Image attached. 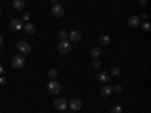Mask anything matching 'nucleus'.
<instances>
[{"instance_id": "f257e3e1", "label": "nucleus", "mask_w": 151, "mask_h": 113, "mask_svg": "<svg viewBox=\"0 0 151 113\" xmlns=\"http://www.w3.org/2000/svg\"><path fill=\"white\" fill-rule=\"evenodd\" d=\"M24 65H26V59H24L21 54H17L12 57V67L17 68V69H21Z\"/></svg>"}, {"instance_id": "f03ea898", "label": "nucleus", "mask_w": 151, "mask_h": 113, "mask_svg": "<svg viewBox=\"0 0 151 113\" xmlns=\"http://www.w3.org/2000/svg\"><path fill=\"white\" fill-rule=\"evenodd\" d=\"M70 50H71V45H70V41L68 39H64V41H60L58 44V51L60 54H67L70 53Z\"/></svg>"}, {"instance_id": "7ed1b4c3", "label": "nucleus", "mask_w": 151, "mask_h": 113, "mask_svg": "<svg viewBox=\"0 0 151 113\" xmlns=\"http://www.w3.org/2000/svg\"><path fill=\"white\" fill-rule=\"evenodd\" d=\"M17 48H18V51H20L21 54H29V53L32 51V47H30L29 42H26V41H20V42L17 44Z\"/></svg>"}, {"instance_id": "20e7f679", "label": "nucleus", "mask_w": 151, "mask_h": 113, "mask_svg": "<svg viewBox=\"0 0 151 113\" xmlns=\"http://www.w3.org/2000/svg\"><path fill=\"white\" fill-rule=\"evenodd\" d=\"M47 89H48V92L50 94H59V91H60V86H59V83L56 82V80H50L48 82V84H47Z\"/></svg>"}, {"instance_id": "39448f33", "label": "nucleus", "mask_w": 151, "mask_h": 113, "mask_svg": "<svg viewBox=\"0 0 151 113\" xmlns=\"http://www.w3.org/2000/svg\"><path fill=\"white\" fill-rule=\"evenodd\" d=\"M55 107L58 109V110H67V107H68V103H67V99H64V98H56L55 99Z\"/></svg>"}, {"instance_id": "423d86ee", "label": "nucleus", "mask_w": 151, "mask_h": 113, "mask_svg": "<svg viewBox=\"0 0 151 113\" xmlns=\"http://www.w3.org/2000/svg\"><path fill=\"white\" fill-rule=\"evenodd\" d=\"M82 99L80 98H74V99H71L70 101V109L73 110V112H79L80 109H82Z\"/></svg>"}, {"instance_id": "0eeeda50", "label": "nucleus", "mask_w": 151, "mask_h": 113, "mask_svg": "<svg viewBox=\"0 0 151 113\" xmlns=\"http://www.w3.org/2000/svg\"><path fill=\"white\" fill-rule=\"evenodd\" d=\"M68 39H70L71 42L80 41V39H82V32H80V30H73V32H70V33H68Z\"/></svg>"}, {"instance_id": "6e6552de", "label": "nucleus", "mask_w": 151, "mask_h": 113, "mask_svg": "<svg viewBox=\"0 0 151 113\" xmlns=\"http://www.w3.org/2000/svg\"><path fill=\"white\" fill-rule=\"evenodd\" d=\"M21 27H23V23H21L20 18H14L11 21V30L18 32V30H21Z\"/></svg>"}, {"instance_id": "1a4fd4ad", "label": "nucleus", "mask_w": 151, "mask_h": 113, "mask_svg": "<svg viewBox=\"0 0 151 113\" xmlns=\"http://www.w3.org/2000/svg\"><path fill=\"white\" fill-rule=\"evenodd\" d=\"M52 14L55 15V17H62L64 15V6H60V5H53V8H52Z\"/></svg>"}, {"instance_id": "9d476101", "label": "nucleus", "mask_w": 151, "mask_h": 113, "mask_svg": "<svg viewBox=\"0 0 151 113\" xmlns=\"http://www.w3.org/2000/svg\"><path fill=\"white\" fill-rule=\"evenodd\" d=\"M139 24H141V18L137 15H132L129 18V26L130 27H139Z\"/></svg>"}, {"instance_id": "9b49d317", "label": "nucleus", "mask_w": 151, "mask_h": 113, "mask_svg": "<svg viewBox=\"0 0 151 113\" xmlns=\"http://www.w3.org/2000/svg\"><path fill=\"white\" fill-rule=\"evenodd\" d=\"M23 29H24V32H26L27 35H33L35 33V26H33V24L32 23H26V24H23Z\"/></svg>"}, {"instance_id": "f8f14e48", "label": "nucleus", "mask_w": 151, "mask_h": 113, "mask_svg": "<svg viewBox=\"0 0 151 113\" xmlns=\"http://www.w3.org/2000/svg\"><path fill=\"white\" fill-rule=\"evenodd\" d=\"M109 77H110V74L106 72V71H103V72H100V74H98V82L106 83V82H109Z\"/></svg>"}, {"instance_id": "ddd939ff", "label": "nucleus", "mask_w": 151, "mask_h": 113, "mask_svg": "<svg viewBox=\"0 0 151 113\" xmlns=\"http://www.w3.org/2000/svg\"><path fill=\"white\" fill-rule=\"evenodd\" d=\"M112 95V87L110 86H103L101 87V97H104V98H107V97H110Z\"/></svg>"}, {"instance_id": "4468645a", "label": "nucleus", "mask_w": 151, "mask_h": 113, "mask_svg": "<svg viewBox=\"0 0 151 113\" xmlns=\"http://www.w3.org/2000/svg\"><path fill=\"white\" fill-rule=\"evenodd\" d=\"M139 26H141L142 32H145V33H150V32H151V24H150L148 21H142Z\"/></svg>"}, {"instance_id": "2eb2a0df", "label": "nucleus", "mask_w": 151, "mask_h": 113, "mask_svg": "<svg viewBox=\"0 0 151 113\" xmlns=\"http://www.w3.org/2000/svg\"><path fill=\"white\" fill-rule=\"evenodd\" d=\"M14 9H17V11H23L24 9V0H14Z\"/></svg>"}, {"instance_id": "dca6fc26", "label": "nucleus", "mask_w": 151, "mask_h": 113, "mask_svg": "<svg viewBox=\"0 0 151 113\" xmlns=\"http://www.w3.org/2000/svg\"><path fill=\"white\" fill-rule=\"evenodd\" d=\"M109 44H110V36L103 35L101 38H100V45H104V47H107Z\"/></svg>"}, {"instance_id": "f3484780", "label": "nucleus", "mask_w": 151, "mask_h": 113, "mask_svg": "<svg viewBox=\"0 0 151 113\" xmlns=\"http://www.w3.org/2000/svg\"><path fill=\"white\" fill-rule=\"evenodd\" d=\"M100 54H101V50H100L98 47H94V48L91 50V56H92L94 59H98Z\"/></svg>"}, {"instance_id": "a211bd4d", "label": "nucleus", "mask_w": 151, "mask_h": 113, "mask_svg": "<svg viewBox=\"0 0 151 113\" xmlns=\"http://www.w3.org/2000/svg\"><path fill=\"white\" fill-rule=\"evenodd\" d=\"M68 30H65V29H62V30H59V38H60V41H64V39H68Z\"/></svg>"}, {"instance_id": "6ab92c4d", "label": "nucleus", "mask_w": 151, "mask_h": 113, "mask_svg": "<svg viewBox=\"0 0 151 113\" xmlns=\"http://www.w3.org/2000/svg\"><path fill=\"white\" fill-rule=\"evenodd\" d=\"M48 77H50V80H56V77H58V69L56 68H52L48 71Z\"/></svg>"}, {"instance_id": "aec40b11", "label": "nucleus", "mask_w": 151, "mask_h": 113, "mask_svg": "<svg viewBox=\"0 0 151 113\" xmlns=\"http://www.w3.org/2000/svg\"><path fill=\"white\" fill-rule=\"evenodd\" d=\"M110 113H122L121 106H112L110 107Z\"/></svg>"}, {"instance_id": "412c9836", "label": "nucleus", "mask_w": 151, "mask_h": 113, "mask_svg": "<svg viewBox=\"0 0 151 113\" xmlns=\"http://www.w3.org/2000/svg\"><path fill=\"white\" fill-rule=\"evenodd\" d=\"M29 18H30V14H29V12H23V14H21V21H29Z\"/></svg>"}, {"instance_id": "4be33fe9", "label": "nucleus", "mask_w": 151, "mask_h": 113, "mask_svg": "<svg viewBox=\"0 0 151 113\" xmlns=\"http://www.w3.org/2000/svg\"><path fill=\"white\" fill-rule=\"evenodd\" d=\"M110 75H118L119 74V68L118 67H113V68H110V72H109Z\"/></svg>"}, {"instance_id": "5701e85b", "label": "nucleus", "mask_w": 151, "mask_h": 113, "mask_svg": "<svg viewBox=\"0 0 151 113\" xmlns=\"http://www.w3.org/2000/svg\"><path fill=\"white\" fill-rule=\"evenodd\" d=\"M112 92H116V94H119V92H122V87H121L119 84H116V86H113V87H112Z\"/></svg>"}, {"instance_id": "b1692460", "label": "nucleus", "mask_w": 151, "mask_h": 113, "mask_svg": "<svg viewBox=\"0 0 151 113\" xmlns=\"http://www.w3.org/2000/svg\"><path fill=\"white\" fill-rule=\"evenodd\" d=\"M100 65H101V62H100L98 59H94V60H92V67H94V68H100Z\"/></svg>"}, {"instance_id": "393cba45", "label": "nucleus", "mask_w": 151, "mask_h": 113, "mask_svg": "<svg viewBox=\"0 0 151 113\" xmlns=\"http://www.w3.org/2000/svg\"><path fill=\"white\" fill-rule=\"evenodd\" d=\"M139 2V5H142V6H145L147 3H148V0H137Z\"/></svg>"}, {"instance_id": "a878e982", "label": "nucleus", "mask_w": 151, "mask_h": 113, "mask_svg": "<svg viewBox=\"0 0 151 113\" xmlns=\"http://www.w3.org/2000/svg\"><path fill=\"white\" fill-rule=\"evenodd\" d=\"M139 18H141V21H142V20H144V21H147V18H148V15H147V14H142V15H141Z\"/></svg>"}, {"instance_id": "bb28decb", "label": "nucleus", "mask_w": 151, "mask_h": 113, "mask_svg": "<svg viewBox=\"0 0 151 113\" xmlns=\"http://www.w3.org/2000/svg\"><path fill=\"white\" fill-rule=\"evenodd\" d=\"M0 84H6V79L5 77H0Z\"/></svg>"}, {"instance_id": "cd10ccee", "label": "nucleus", "mask_w": 151, "mask_h": 113, "mask_svg": "<svg viewBox=\"0 0 151 113\" xmlns=\"http://www.w3.org/2000/svg\"><path fill=\"white\" fill-rule=\"evenodd\" d=\"M2 74H3V67L0 65V75H2Z\"/></svg>"}, {"instance_id": "c85d7f7f", "label": "nucleus", "mask_w": 151, "mask_h": 113, "mask_svg": "<svg viewBox=\"0 0 151 113\" xmlns=\"http://www.w3.org/2000/svg\"><path fill=\"white\" fill-rule=\"evenodd\" d=\"M3 44V38H2V35H0V45Z\"/></svg>"}, {"instance_id": "c756f323", "label": "nucleus", "mask_w": 151, "mask_h": 113, "mask_svg": "<svg viewBox=\"0 0 151 113\" xmlns=\"http://www.w3.org/2000/svg\"><path fill=\"white\" fill-rule=\"evenodd\" d=\"M50 2H52L53 5H56V3H58V0H50Z\"/></svg>"}, {"instance_id": "7c9ffc66", "label": "nucleus", "mask_w": 151, "mask_h": 113, "mask_svg": "<svg viewBox=\"0 0 151 113\" xmlns=\"http://www.w3.org/2000/svg\"><path fill=\"white\" fill-rule=\"evenodd\" d=\"M67 113H76V112H73V110H71V112H67Z\"/></svg>"}, {"instance_id": "2f4dec72", "label": "nucleus", "mask_w": 151, "mask_h": 113, "mask_svg": "<svg viewBox=\"0 0 151 113\" xmlns=\"http://www.w3.org/2000/svg\"><path fill=\"white\" fill-rule=\"evenodd\" d=\"M0 17H2V9H0Z\"/></svg>"}]
</instances>
